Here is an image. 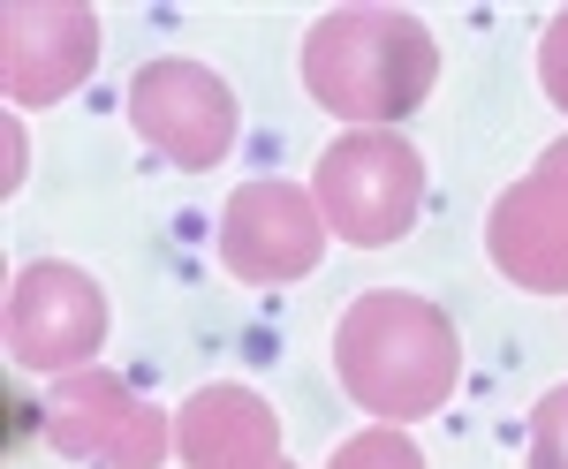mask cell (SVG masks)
<instances>
[{
    "instance_id": "obj_6",
    "label": "cell",
    "mask_w": 568,
    "mask_h": 469,
    "mask_svg": "<svg viewBox=\"0 0 568 469\" xmlns=\"http://www.w3.org/2000/svg\"><path fill=\"white\" fill-rule=\"evenodd\" d=\"M130 129L160 160L205 174L235 152V91L197 61H144L130 77Z\"/></svg>"
},
{
    "instance_id": "obj_13",
    "label": "cell",
    "mask_w": 568,
    "mask_h": 469,
    "mask_svg": "<svg viewBox=\"0 0 568 469\" xmlns=\"http://www.w3.org/2000/svg\"><path fill=\"white\" fill-rule=\"evenodd\" d=\"M538 84H546V99L568 114V16H554L546 39H538Z\"/></svg>"
},
{
    "instance_id": "obj_1",
    "label": "cell",
    "mask_w": 568,
    "mask_h": 469,
    "mask_svg": "<svg viewBox=\"0 0 568 469\" xmlns=\"http://www.w3.org/2000/svg\"><path fill=\"white\" fill-rule=\"evenodd\" d=\"M334 379L379 425L433 417V409H447V394L463 379V334L433 296L364 288L334 326Z\"/></svg>"
},
{
    "instance_id": "obj_4",
    "label": "cell",
    "mask_w": 568,
    "mask_h": 469,
    "mask_svg": "<svg viewBox=\"0 0 568 469\" xmlns=\"http://www.w3.org/2000/svg\"><path fill=\"white\" fill-rule=\"evenodd\" d=\"M0 341L23 371H45V379H69V371H91V356L106 341V288L91 281L84 265H61V257H39L8 281V310H0Z\"/></svg>"
},
{
    "instance_id": "obj_8",
    "label": "cell",
    "mask_w": 568,
    "mask_h": 469,
    "mask_svg": "<svg viewBox=\"0 0 568 469\" xmlns=\"http://www.w3.org/2000/svg\"><path fill=\"white\" fill-rule=\"evenodd\" d=\"M99 69V16L77 0L0 8V91L8 106H53Z\"/></svg>"
},
{
    "instance_id": "obj_10",
    "label": "cell",
    "mask_w": 568,
    "mask_h": 469,
    "mask_svg": "<svg viewBox=\"0 0 568 469\" xmlns=\"http://www.w3.org/2000/svg\"><path fill=\"white\" fill-rule=\"evenodd\" d=\"M175 455L190 469H273L281 462V417L251 386H197L175 409Z\"/></svg>"
},
{
    "instance_id": "obj_5",
    "label": "cell",
    "mask_w": 568,
    "mask_h": 469,
    "mask_svg": "<svg viewBox=\"0 0 568 469\" xmlns=\"http://www.w3.org/2000/svg\"><path fill=\"white\" fill-rule=\"evenodd\" d=\"M45 447L69 462H106V469H160L175 431L152 401H136L114 371H69L45 394Z\"/></svg>"
},
{
    "instance_id": "obj_3",
    "label": "cell",
    "mask_w": 568,
    "mask_h": 469,
    "mask_svg": "<svg viewBox=\"0 0 568 469\" xmlns=\"http://www.w3.org/2000/svg\"><path fill=\"white\" fill-rule=\"evenodd\" d=\"M311 197H318L326 235H342L356 251H387L425 213V160L394 129H349L318 152Z\"/></svg>"
},
{
    "instance_id": "obj_12",
    "label": "cell",
    "mask_w": 568,
    "mask_h": 469,
    "mask_svg": "<svg viewBox=\"0 0 568 469\" xmlns=\"http://www.w3.org/2000/svg\"><path fill=\"white\" fill-rule=\"evenodd\" d=\"M530 469H568V386L530 409Z\"/></svg>"
},
{
    "instance_id": "obj_15",
    "label": "cell",
    "mask_w": 568,
    "mask_h": 469,
    "mask_svg": "<svg viewBox=\"0 0 568 469\" xmlns=\"http://www.w3.org/2000/svg\"><path fill=\"white\" fill-rule=\"evenodd\" d=\"M273 469H296V462H273Z\"/></svg>"
},
{
    "instance_id": "obj_2",
    "label": "cell",
    "mask_w": 568,
    "mask_h": 469,
    "mask_svg": "<svg viewBox=\"0 0 568 469\" xmlns=\"http://www.w3.org/2000/svg\"><path fill=\"white\" fill-rule=\"evenodd\" d=\"M439 84V45L402 8H334L304 39V91L356 129H394Z\"/></svg>"
},
{
    "instance_id": "obj_7",
    "label": "cell",
    "mask_w": 568,
    "mask_h": 469,
    "mask_svg": "<svg viewBox=\"0 0 568 469\" xmlns=\"http://www.w3.org/2000/svg\"><path fill=\"white\" fill-rule=\"evenodd\" d=\"M326 257V220L318 197L296 182H243L220 213V265L243 288H281L304 281L311 265Z\"/></svg>"
},
{
    "instance_id": "obj_11",
    "label": "cell",
    "mask_w": 568,
    "mask_h": 469,
    "mask_svg": "<svg viewBox=\"0 0 568 469\" xmlns=\"http://www.w3.org/2000/svg\"><path fill=\"white\" fill-rule=\"evenodd\" d=\"M326 469H425V455H417V439L402 425H372V431H356V439H342Z\"/></svg>"
},
{
    "instance_id": "obj_9",
    "label": "cell",
    "mask_w": 568,
    "mask_h": 469,
    "mask_svg": "<svg viewBox=\"0 0 568 469\" xmlns=\"http://www.w3.org/2000/svg\"><path fill=\"white\" fill-rule=\"evenodd\" d=\"M485 257L524 296H568V190H554L546 174H524L516 190H500V205L485 220Z\"/></svg>"
},
{
    "instance_id": "obj_14",
    "label": "cell",
    "mask_w": 568,
    "mask_h": 469,
    "mask_svg": "<svg viewBox=\"0 0 568 469\" xmlns=\"http://www.w3.org/2000/svg\"><path fill=\"white\" fill-rule=\"evenodd\" d=\"M530 174H546L554 190H568V136H554V144L538 152V167H530Z\"/></svg>"
}]
</instances>
